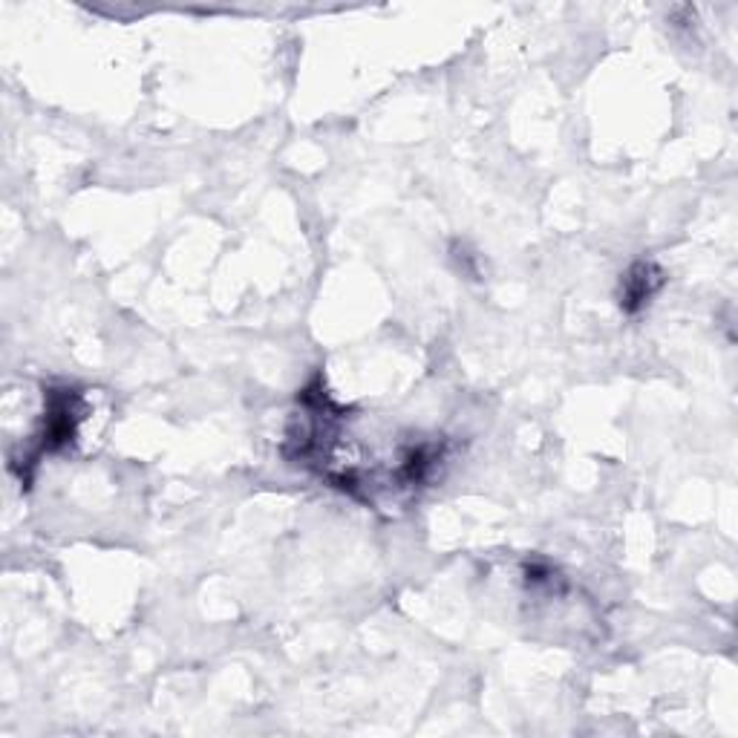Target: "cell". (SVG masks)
Returning a JSON list of instances; mask_svg holds the SVG:
<instances>
[{
  "mask_svg": "<svg viewBox=\"0 0 738 738\" xmlns=\"http://www.w3.org/2000/svg\"><path fill=\"white\" fill-rule=\"evenodd\" d=\"M664 286V272L655 263H635L629 274L624 277V289H620V306L626 312H640L646 303L653 301L655 292Z\"/></svg>",
  "mask_w": 738,
  "mask_h": 738,
  "instance_id": "6da1fadb",
  "label": "cell"
}]
</instances>
